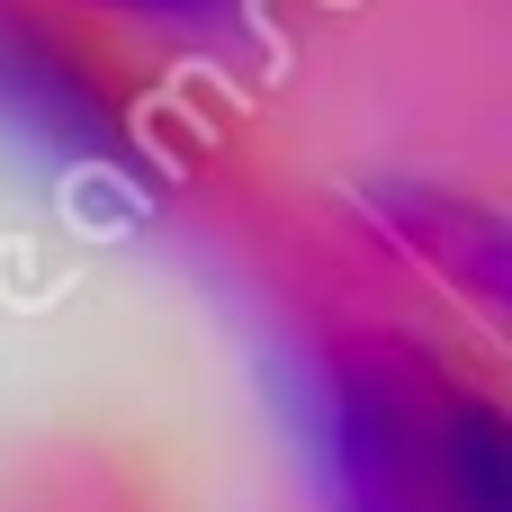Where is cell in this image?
<instances>
[{"instance_id": "1", "label": "cell", "mask_w": 512, "mask_h": 512, "mask_svg": "<svg viewBox=\"0 0 512 512\" xmlns=\"http://www.w3.org/2000/svg\"><path fill=\"white\" fill-rule=\"evenodd\" d=\"M315 441L342 512H512L504 396L423 342H342L315 369Z\"/></svg>"}, {"instance_id": "2", "label": "cell", "mask_w": 512, "mask_h": 512, "mask_svg": "<svg viewBox=\"0 0 512 512\" xmlns=\"http://www.w3.org/2000/svg\"><path fill=\"white\" fill-rule=\"evenodd\" d=\"M0 117L81 171L135 162V81L126 63L45 0H0Z\"/></svg>"}, {"instance_id": "3", "label": "cell", "mask_w": 512, "mask_h": 512, "mask_svg": "<svg viewBox=\"0 0 512 512\" xmlns=\"http://www.w3.org/2000/svg\"><path fill=\"white\" fill-rule=\"evenodd\" d=\"M369 207L423 270L468 288V306H486V315L504 306V225H495V207H477L459 189H432V180H378Z\"/></svg>"}, {"instance_id": "4", "label": "cell", "mask_w": 512, "mask_h": 512, "mask_svg": "<svg viewBox=\"0 0 512 512\" xmlns=\"http://www.w3.org/2000/svg\"><path fill=\"white\" fill-rule=\"evenodd\" d=\"M99 9H144L162 27H225V18H243V0H99Z\"/></svg>"}]
</instances>
